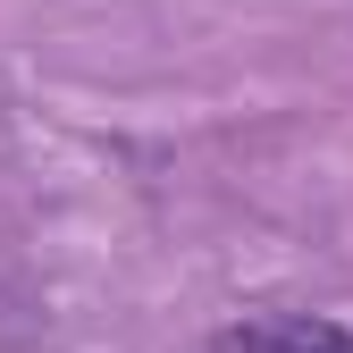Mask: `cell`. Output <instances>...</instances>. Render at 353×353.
Listing matches in <instances>:
<instances>
[{"label":"cell","instance_id":"cell-1","mask_svg":"<svg viewBox=\"0 0 353 353\" xmlns=\"http://www.w3.org/2000/svg\"><path fill=\"white\" fill-rule=\"evenodd\" d=\"M210 353H353V336L336 320H312V312H270V320L219 328Z\"/></svg>","mask_w":353,"mask_h":353}]
</instances>
